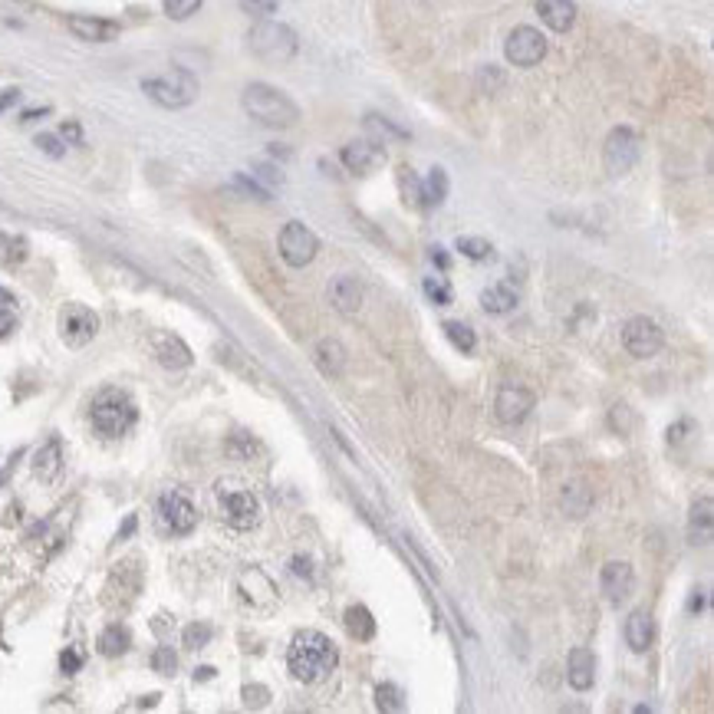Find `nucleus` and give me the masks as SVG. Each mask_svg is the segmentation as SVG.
Returning <instances> with one entry per match:
<instances>
[{"mask_svg": "<svg viewBox=\"0 0 714 714\" xmlns=\"http://www.w3.org/2000/svg\"><path fill=\"white\" fill-rule=\"evenodd\" d=\"M241 7L254 17H270V13H276V0H241Z\"/></svg>", "mask_w": 714, "mask_h": 714, "instance_id": "obj_42", "label": "nucleus"}, {"mask_svg": "<svg viewBox=\"0 0 714 714\" xmlns=\"http://www.w3.org/2000/svg\"><path fill=\"white\" fill-rule=\"evenodd\" d=\"M421 290H425V296H429L435 306H448L451 300H455V293H451V284L445 280V276H425Z\"/></svg>", "mask_w": 714, "mask_h": 714, "instance_id": "obj_34", "label": "nucleus"}, {"mask_svg": "<svg viewBox=\"0 0 714 714\" xmlns=\"http://www.w3.org/2000/svg\"><path fill=\"white\" fill-rule=\"evenodd\" d=\"M431 260H438L441 270L448 267V257H445V251H441V247H431Z\"/></svg>", "mask_w": 714, "mask_h": 714, "instance_id": "obj_48", "label": "nucleus"}, {"mask_svg": "<svg viewBox=\"0 0 714 714\" xmlns=\"http://www.w3.org/2000/svg\"><path fill=\"white\" fill-rule=\"evenodd\" d=\"M50 109L43 106V109H30V113H23V123H30V119H40V115H47Z\"/></svg>", "mask_w": 714, "mask_h": 714, "instance_id": "obj_49", "label": "nucleus"}, {"mask_svg": "<svg viewBox=\"0 0 714 714\" xmlns=\"http://www.w3.org/2000/svg\"><path fill=\"white\" fill-rule=\"evenodd\" d=\"M129 633H125L123 625H109V629H102V635H99V652L102 655H109V659H115V655H123L125 649H129Z\"/></svg>", "mask_w": 714, "mask_h": 714, "instance_id": "obj_29", "label": "nucleus"}, {"mask_svg": "<svg viewBox=\"0 0 714 714\" xmlns=\"http://www.w3.org/2000/svg\"><path fill=\"white\" fill-rule=\"evenodd\" d=\"M244 701L254 704V708L267 704V688H244Z\"/></svg>", "mask_w": 714, "mask_h": 714, "instance_id": "obj_45", "label": "nucleus"}, {"mask_svg": "<svg viewBox=\"0 0 714 714\" xmlns=\"http://www.w3.org/2000/svg\"><path fill=\"white\" fill-rule=\"evenodd\" d=\"M708 540H711V497H701L692 507V543Z\"/></svg>", "mask_w": 714, "mask_h": 714, "instance_id": "obj_28", "label": "nucleus"}, {"mask_svg": "<svg viewBox=\"0 0 714 714\" xmlns=\"http://www.w3.org/2000/svg\"><path fill=\"white\" fill-rule=\"evenodd\" d=\"M480 306H484V313H490V317H504V313H510V310L517 306V293H514L507 284L488 286V290L480 293Z\"/></svg>", "mask_w": 714, "mask_h": 714, "instance_id": "obj_24", "label": "nucleus"}, {"mask_svg": "<svg viewBox=\"0 0 714 714\" xmlns=\"http://www.w3.org/2000/svg\"><path fill=\"white\" fill-rule=\"evenodd\" d=\"M633 582H635L633 566L623 560H609L599 570V590H602V596H606V602H612V606H619V602L629 599Z\"/></svg>", "mask_w": 714, "mask_h": 714, "instance_id": "obj_15", "label": "nucleus"}, {"mask_svg": "<svg viewBox=\"0 0 714 714\" xmlns=\"http://www.w3.org/2000/svg\"><path fill=\"white\" fill-rule=\"evenodd\" d=\"M132 527H135V517H129V521H125V527L119 531V540H123L125 533H132Z\"/></svg>", "mask_w": 714, "mask_h": 714, "instance_id": "obj_50", "label": "nucleus"}, {"mask_svg": "<svg viewBox=\"0 0 714 714\" xmlns=\"http://www.w3.org/2000/svg\"><path fill=\"white\" fill-rule=\"evenodd\" d=\"M639 152H642V145H639V135L629 129V125H619V129H612L606 135V145H602V165H606V172L612 178H619V174L633 172L635 162H639Z\"/></svg>", "mask_w": 714, "mask_h": 714, "instance_id": "obj_8", "label": "nucleus"}, {"mask_svg": "<svg viewBox=\"0 0 714 714\" xmlns=\"http://www.w3.org/2000/svg\"><path fill=\"white\" fill-rule=\"evenodd\" d=\"M155 517H158V527H162L168 537H188V533L198 527V510L182 490H165L158 497V507H155Z\"/></svg>", "mask_w": 714, "mask_h": 714, "instance_id": "obj_7", "label": "nucleus"}, {"mask_svg": "<svg viewBox=\"0 0 714 714\" xmlns=\"http://www.w3.org/2000/svg\"><path fill=\"white\" fill-rule=\"evenodd\" d=\"M247 47L257 60L264 63H290L300 50V40H296V30L286 27V23L276 21H260L257 27H251L247 33Z\"/></svg>", "mask_w": 714, "mask_h": 714, "instance_id": "obj_4", "label": "nucleus"}, {"mask_svg": "<svg viewBox=\"0 0 714 714\" xmlns=\"http://www.w3.org/2000/svg\"><path fill=\"white\" fill-rule=\"evenodd\" d=\"M142 92L162 109H184L198 99V80L188 70H168L162 76L142 80Z\"/></svg>", "mask_w": 714, "mask_h": 714, "instance_id": "obj_5", "label": "nucleus"}, {"mask_svg": "<svg viewBox=\"0 0 714 714\" xmlns=\"http://www.w3.org/2000/svg\"><path fill=\"white\" fill-rule=\"evenodd\" d=\"M72 37H80L86 43H113L119 40V23L106 21V17H89V13H70L66 17Z\"/></svg>", "mask_w": 714, "mask_h": 714, "instance_id": "obj_16", "label": "nucleus"}, {"mask_svg": "<svg viewBox=\"0 0 714 714\" xmlns=\"http://www.w3.org/2000/svg\"><path fill=\"white\" fill-rule=\"evenodd\" d=\"M533 408V392L523 386H504L494 398V412L504 425H521Z\"/></svg>", "mask_w": 714, "mask_h": 714, "instance_id": "obj_14", "label": "nucleus"}, {"mask_svg": "<svg viewBox=\"0 0 714 714\" xmlns=\"http://www.w3.org/2000/svg\"><path fill=\"white\" fill-rule=\"evenodd\" d=\"M33 142H37V149H40V152L50 155V158H63V155H66V142H63L60 135L40 132L37 139H33Z\"/></svg>", "mask_w": 714, "mask_h": 714, "instance_id": "obj_39", "label": "nucleus"}, {"mask_svg": "<svg viewBox=\"0 0 714 714\" xmlns=\"http://www.w3.org/2000/svg\"><path fill=\"white\" fill-rule=\"evenodd\" d=\"M339 162L346 165V172H353V174H372L376 168H382V162H386V149H382V142H376V139H353V142L343 145Z\"/></svg>", "mask_w": 714, "mask_h": 714, "instance_id": "obj_13", "label": "nucleus"}, {"mask_svg": "<svg viewBox=\"0 0 714 714\" xmlns=\"http://www.w3.org/2000/svg\"><path fill=\"white\" fill-rule=\"evenodd\" d=\"M276 247H280V257H284V260L290 267L313 264V257L319 254L317 234H313V231H310V227H306L303 221H290V225H284Z\"/></svg>", "mask_w": 714, "mask_h": 714, "instance_id": "obj_9", "label": "nucleus"}, {"mask_svg": "<svg viewBox=\"0 0 714 714\" xmlns=\"http://www.w3.org/2000/svg\"><path fill=\"white\" fill-rule=\"evenodd\" d=\"M445 336H448L451 346L461 349V353H474V346H478L474 329H471L468 323H458V319H448V323H445Z\"/></svg>", "mask_w": 714, "mask_h": 714, "instance_id": "obj_30", "label": "nucleus"}, {"mask_svg": "<svg viewBox=\"0 0 714 714\" xmlns=\"http://www.w3.org/2000/svg\"><path fill=\"white\" fill-rule=\"evenodd\" d=\"M241 106L254 123L267 125V129H293L300 123V106L284 89H274L267 82H251L241 92Z\"/></svg>", "mask_w": 714, "mask_h": 714, "instance_id": "obj_2", "label": "nucleus"}, {"mask_svg": "<svg viewBox=\"0 0 714 714\" xmlns=\"http://www.w3.org/2000/svg\"><path fill=\"white\" fill-rule=\"evenodd\" d=\"M204 0H165V13L172 17V21H188L194 13L201 11Z\"/></svg>", "mask_w": 714, "mask_h": 714, "instance_id": "obj_37", "label": "nucleus"}, {"mask_svg": "<svg viewBox=\"0 0 714 714\" xmlns=\"http://www.w3.org/2000/svg\"><path fill=\"white\" fill-rule=\"evenodd\" d=\"M398 184H402V198H405V204L421 208V182L415 178L412 168H402V172H398Z\"/></svg>", "mask_w": 714, "mask_h": 714, "instance_id": "obj_35", "label": "nucleus"}, {"mask_svg": "<svg viewBox=\"0 0 714 714\" xmlns=\"http://www.w3.org/2000/svg\"><path fill=\"white\" fill-rule=\"evenodd\" d=\"M217 504H221L225 521L234 531H254L257 523H260V500L251 490L234 488V484H221L217 488Z\"/></svg>", "mask_w": 714, "mask_h": 714, "instance_id": "obj_6", "label": "nucleus"}, {"mask_svg": "<svg viewBox=\"0 0 714 714\" xmlns=\"http://www.w3.org/2000/svg\"><path fill=\"white\" fill-rule=\"evenodd\" d=\"M89 421L102 438H123V435L132 431L135 421H139V408H135L129 392L109 386V388H99V392L92 395Z\"/></svg>", "mask_w": 714, "mask_h": 714, "instance_id": "obj_3", "label": "nucleus"}, {"mask_svg": "<svg viewBox=\"0 0 714 714\" xmlns=\"http://www.w3.org/2000/svg\"><path fill=\"white\" fill-rule=\"evenodd\" d=\"M184 645L188 649H204V645L211 642V625H204V623H191V625H184Z\"/></svg>", "mask_w": 714, "mask_h": 714, "instance_id": "obj_38", "label": "nucleus"}, {"mask_svg": "<svg viewBox=\"0 0 714 714\" xmlns=\"http://www.w3.org/2000/svg\"><path fill=\"white\" fill-rule=\"evenodd\" d=\"M504 56L521 70H531L547 56V37L537 27H514L504 43Z\"/></svg>", "mask_w": 714, "mask_h": 714, "instance_id": "obj_11", "label": "nucleus"}, {"mask_svg": "<svg viewBox=\"0 0 714 714\" xmlns=\"http://www.w3.org/2000/svg\"><path fill=\"white\" fill-rule=\"evenodd\" d=\"M445 198H448V172L435 165L429 178L421 182V208H438Z\"/></svg>", "mask_w": 714, "mask_h": 714, "instance_id": "obj_26", "label": "nucleus"}, {"mask_svg": "<svg viewBox=\"0 0 714 714\" xmlns=\"http://www.w3.org/2000/svg\"><path fill=\"white\" fill-rule=\"evenodd\" d=\"M343 625H346V633L356 642H369L376 635V619H372V612L366 606H349L346 616H343Z\"/></svg>", "mask_w": 714, "mask_h": 714, "instance_id": "obj_23", "label": "nucleus"}, {"mask_svg": "<svg viewBox=\"0 0 714 714\" xmlns=\"http://www.w3.org/2000/svg\"><path fill=\"white\" fill-rule=\"evenodd\" d=\"M566 682H570L573 692H590L592 682H596V655L590 649L576 645L566 659Z\"/></svg>", "mask_w": 714, "mask_h": 714, "instance_id": "obj_18", "label": "nucleus"}, {"mask_svg": "<svg viewBox=\"0 0 714 714\" xmlns=\"http://www.w3.org/2000/svg\"><path fill=\"white\" fill-rule=\"evenodd\" d=\"M590 507H592V490L586 488V484H566V490H563V510L570 514V517H586L590 514Z\"/></svg>", "mask_w": 714, "mask_h": 714, "instance_id": "obj_27", "label": "nucleus"}, {"mask_svg": "<svg viewBox=\"0 0 714 714\" xmlns=\"http://www.w3.org/2000/svg\"><path fill=\"white\" fill-rule=\"evenodd\" d=\"M339 662V652L333 639L317 629H303V633L293 635V642L286 649V668L296 682L303 684H317L323 682Z\"/></svg>", "mask_w": 714, "mask_h": 714, "instance_id": "obj_1", "label": "nucleus"}, {"mask_svg": "<svg viewBox=\"0 0 714 714\" xmlns=\"http://www.w3.org/2000/svg\"><path fill=\"white\" fill-rule=\"evenodd\" d=\"M60 665H63V672L72 675V672H80V668H82V659L72 652V649H66V652L60 655Z\"/></svg>", "mask_w": 714, "mask_h": 714, "instance_id": "obj_44", "label": "nucleus"}, {"mask_svg": "<svg viewBox=\"0 0 714 714\" xmlns=\"http://www.w3.org/2000/svg\"><path fill=\"white\" fill-rule=\"evenodd\" d=\"M655 639V625H652V616L645 609H635L629 619H625V645L633 649L635 655L649 652V645Z\"/></svg>", "mask_w": 714, "mask_h": 714, "instance_id": "obj_21", "label": "nucleus"}, {"mask_svg": "<svg viewBox=\"0 0 714 714\" xmlns=\"http://www.w3.org/2000/svg\"><path fill=\"white\" fill-rule=\"evenodd\" d=\"M60 471H63V445L56 438H50L37 455H33V474H37L43 484H53V480L60 478Z\"/></svg>", "mask_w": 714, "mask_h": 714, "instance_id": "obj_22", "label": "nucleus"}, {"mask_svg": "<svg viewBox=\"0 0 714 714\" xmlns=\"http://www.w3.org/2000/svg\"><path fill=\"white\" fill-rule=\"evenodd\" d=\"M464 257H471V260H484V257L494 254V247H490V241H484V237H458V244H455Z\"/></svg>", "mask_w": 714, "mask_h": 714, "instance_id": "obj_36", "label": "nucleus"}, {"mask_svg": "<svg viewBox=\"0 0 714 714\" xmlns=\"http://www.w3.org/2000/svg\"><path fill=\"white\" fill-rule=\"evenodd\" d=\"M293 573H296V576H310V560L296 557V560H293Z\"/></svg>", "mask_w": 714, "mask_h": 714, "instance_id": "obj_47", "label": "nucleus"}, {"mask_svg": "<svg viewBox=\"0 0 714 714\" xmlns=\"http://www.w3.org/2000/svg\"><path fill=\"white\" fill-rule=\"evenodd\" d=\"M313 356H317V366L327 372V376H339L343 366H346V349L339 346L336 339H319L317 349H313Z\"/></svg>", "mask_w": 714, "mask_h": 714, "instance_id": "obj_25", "label": "nucleus"}, {"mask_svg": "<svg viewBox=\"0 0 714 714\" xmlns=\"http://www.w3.org/2000/svg\"><path fill=\"white\" fill-rule=\"evenodd\" d=\"M99 333V317L92 313L89 306L82 303H66L60 310V336L66 346L82 349L86 343H92Z\"/></svg>", "mask_w": 714, "mask_h": 714, "instance_id": "obj_10", "label": "nucleus"}, {"mask_svg": "<svg viewBox=\"0 0 714 714\" xmlns=\"http://www.w3.org/2000/svg\"><path fill=\"white\" fill-rule=\"evenodd\" d=\"M537 13L553 33H566L576 23V4L573 0H537Z\"/></svg>", "mask_w": 714, "mask_h": 714, "instance_id": "obj_20", "label": "nucleus"}, {"mask_svg": "<svg viewBox=\"0 0 714 714\" xmlns=\"http://www.w3.org/2000/svg\"><path fill=\"white\" fill-rule=\"evenodd\" d=\"M623 346H625V353L635 359H652L655 353L665 346V333L655 319L633 317L623 329Z\"/></svg>", "mask_w": 714, "mask_h": 714, "instance_id": "obj_12", "label": "nucleus"}, {"mask_svg": "<svg viewBox=\"0 0 714 714\" xmlns=\"http://www.w3.org/2000/svg\"><path fill=\"white\" fill-rule=\"evenodd\" d=\"M327 296H329V303H333V310L343 313V317H356L359 310H362V284H359L356 276H349V274L333 276Z\"/></svg>", "mask_w": 714, "mask_h": 714, "instance_id": "obj_17", "label": "nucleus"}, {"mask_svg": "<svg viewBox=\"0 0 714 714\" xmlns=\"http://www.w3.org/2000/svg\"><path fill=\"white\" fill-rule=\"evenodd\" d=\"M17 327V296L0 286V339L11 336Z\"/></svg>", "mask_w": 714, "mask_h": 714, "instance_id": "obj_31", "label": "nucleus"}, {"mask_svg": "<svg viewBox=\"0 0 714 714\" xmlns=\"http://www.w3.org/2000/svg\"><path fill=\"white\" fill-rule=\"evenodd\" d=\"M17 99H21V89H0V113H4V109H11Z\"/></svg>", "mask_w": 714, "mask_h": 714, "instance_id": "obj_46", "label": "nucleus"}, {"mask_svg": "<svg viewBox=\"0 0 714 714\" xmlns=\"http://www.w3.org/2000/svg\"><path fill=\"white\" fill-rule=\"evenodd\" d=\"M152 668L158 675H174V668H178V655L168 649V645H162V649H155L152 655Z\"/></svg>", "mask_w": 714, "mask_h": 714, "instance_id": "obj_40", "label": "nucleus"}, {"mask_svg": "<svg viewBox=\"0 0 714 714\" xmlns=\"http://www.w3.org/2000/svg\"><path fill=\"white\" fill-rule=\"evenodd\" d=\"M376 704L382 708V711H405V694H402L398 684L386 682V684H378Z\"/></svg>", "mask_w": 714, "mask_h": 714, "instance_id": "obj_33", "label": "nucleus"}, {"mask_svg": "<svg viewBox=\"0 0 714 714\" xmlns=\"http://www.w3.org/2000/svg\"><path fill=\"white\" fill-rule=\"evenodd\" d=\"M60 139L63 142H70V145H82V129H80V123H63L60 125Z\"/></svg>", "mask_w": 714, "mask_h": 714, "instance_id": "obj_43", "label": "nucleus"}, {"mask_svg": "<svg viewBox=\"0 0 714 714\" xmlns=\"http://www.w3.org/2000/svg\"><path fill=\"white\" fill-rule=\"evenodd\" d=\"M152 346H155V359H158L165 369H188L191 366V349L184 346L174 333H155Z\"/></svg>", "mask_w": 714, "mask_h": 714, "instance_id": "obj_19", "label": "nucleus"}, {"mask_svg": "<svg viewBox=\"0 0 714 714\" xmlns=\"http://www.w3.org/2000/svg\"><path fill=\"white\" fill-rule=\"evenodd\" d=\"M27 257V241L0 231V264H21Z\"/></svg>", "mask_w": 714, "mask_h": 714, "instance_id": "obj_32", "label": "nucleus"}, {"mask_svg": "<svg viewBox=\"0 0 714 714\" xmlns=\"http://www.w3.org/2000/svg\"><path fill=\"white\" fill-rule=\"evenodd\" d=\"M366 129H369V132H378L376 142L382 139V132H388L392 139H405V132H402V129H395V125L386 123V119H378V115H366Z\"/></svg>", "mask_w": 714, "mask_h": 714, "instance_id": "obj_41", "label": "nucleus"}]
</instances>
